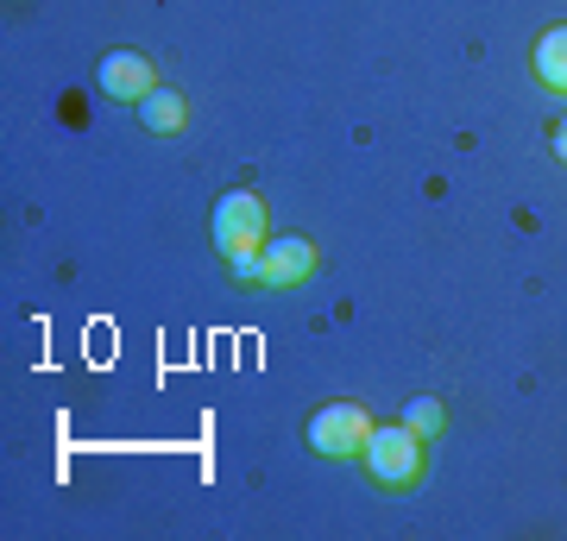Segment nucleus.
I'll use <instances>...</instances> for the list:
<instances>
[{"instance_id": "obj_1", "label": "nucleus", "mask_w": 567, "mask_h": 541, "mask_svg": "<svg viewBox=\"0 0 567 541\" xmlns=\"http://www.w3.org/2000/svg\"><path fill=\"white\" fill-rule=\"evenodd\" d=\"M208 233H215V252H221L234 271H246V264L265 252V240H271V201L252 196V189H234V196L215 201Z\"/></svg>"}, {"instance_id": "obj_2", "label": "nucleus", "mask_w": 567, "mask_h": 541, "mask_svg": "<svg viewBox=\"0 0 567 541\" xmlns=\"http://www.w3.org/2000/svg\"><path fill=\"white\" fill-rule=\"evenodd\" d=\"M365 472L372 485H385V491H410V485H423L429 472V454H423V435L410 428V422H379L372 428V441H365Z\"/></svg>"}, {"instance_id": "obj_3", "label": "nucleus", "mask_w": 567, "mask_h": 541, "mask_svg": "<svg viewBox=\"0 0 567 541\" xmlns=\"http://www.w3.org/2000/svg\"><path fill=\"white\" fill-rule=\"evenodd\" d=\"M372 428L379 422L365 416V403H328V409H316L303 428L309 454H322V460H365V441H372Z\"/></svg>"}, {"instance_id": "obj_4", "label": "nucleus", "mask_w": 567, "mask_h": 541, "mask_svg": "<svg viewBox=\"0 0 567 541\" xmlns=\"http://www.w3.org/2000/svg\"><path fill=\"white\" fill-rule=\"evenodd\" d=\"M316 264H322V252H316L303 233H271L259 259L246 264V271H234V278L252 283V290H290V283H303Z\"/></svg>"}, {"instance_id": "obj_5", "label": "nucleus", "mask_w": 567, "mask_h": 541, "mask_svg": "<svg viewBox=\"0 0 567 541\" xmlns=\"http://www.w3.org/2000/svg\"><path fill=\"white\" fill-rule=\"evenodd\" d=\"M95 76H102V95L133 101V107H140L152 89H158V70H152V58H145V51H107Z\"/></svg>"}, {"instance_id": "obj_6", "label": "nucleus", "mask_w": 567, "mask_h": 541, "mask_svg": "<svg viewBox=\"0 0 567 541\" xmlns=\"http://www.w3.org/2000/svg\"><path fill=\"white\" fill-rule=\"evenodd\" d=\"M529 70H536V82H543L548 95H567V25H548L543 39H536Z\"/></svg>"}, {"instance_id": "obj_7", "label": "nucleus", "mask_w": 567, "mask_h": 541, "mask_svg": "<svg viewBox=\"0 0 567 541\" xmlns=\"http://www.w3.org/2000/svg\"><path fill=\"white\" fill-rule=\"evenodd\" d=\"M140 121H145V133H183V121H189V107H183V95L177 89H152V95L140 101Z\"/></svg>"}, {"instance_id": "obj_8", "label": "nucleus", "mask_w": 567, "mask_h": 541, "mask_svg": "<svg viewBox=\"0 0 567 541\" xmlns=\"http://www.w3.org/2000/svg\"><path fill=\"white\" fill-rule=\"evenodd\" d=\"M404 422H410V428H416V435H423V441H429V435H442L447 409H442V403H435V397H416V403H404Z\"/></svg>"}, {"instance_id": "obj_9", "label": "nucleus", "mask_w": 567, "mask_h": 541, "mask_svg": "<svg viewBox=\"0 0 567 541\" xmlns=\"http://www.w3.org/2000/svg\"><path fill=\"white\" fill-rule=\"evenodd\" d=\"M548 145H555V158L567 164V114H561V121H555V126H548Z\"/></svg>"}]
</instances>
